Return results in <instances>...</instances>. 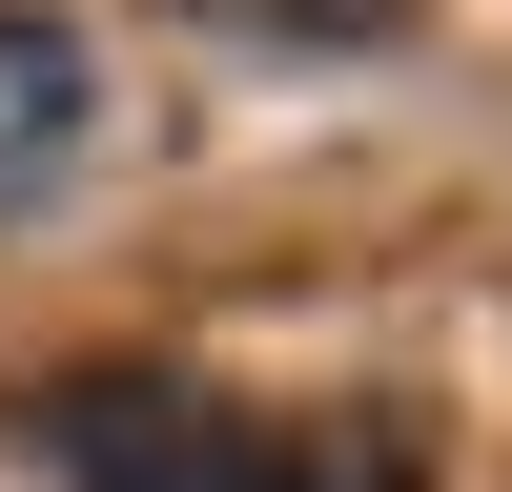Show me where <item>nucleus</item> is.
Masks as SVG:
<instances>
[{
	"label": "nucleus",
	"mask_w": 512,
	"mask_h": 492,
	"mask_svg": "<svg viewBox=\"0 0 512 492\" xmlns=\"http://www.w3.org/2000/svg\"><path fill=\"white\" fill-rule=\"evenodd\" d=\"M62 492H431V410L410 390H328V410H246L205 369H41L21 390Z\"/></svg>",
	"instance_id": "nucleus-1"
},
{
	"label": "nucleus",
	"mask_w": 512,
	"mask_h": 492,
	"mask_svg": "<svg viewBox=\"0 0 512 492\" xmlns=\"http://www.w3.org/2000/svg\"><path fill=\"white\" fill-rule=\"evenodd\" d=\"M82 123H103V62H82V21L0 0V226H21V205L82 164Z\"/></svg>",
	"instance_id": "nucleus-2"
},
{
	"label": "nucleus",
	"mask_w": 512,
	"mask_h": 492,
	"mask_svg": "<svg viewBox=\"0 0 512 492\" xmlns=\"http://www.w3.org/2000/svg\"><path fill=\"white\" fill-rule=\"evenodd\" d=\"M185 21H226V41H308V62H349V41H390L410 0H185Z\"/></svg>",
	"instance_id": "nucleus-3"
}]
</instances>
